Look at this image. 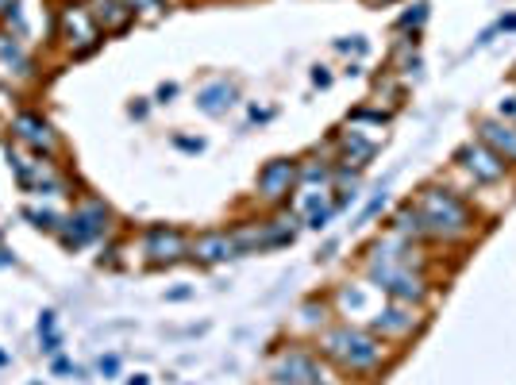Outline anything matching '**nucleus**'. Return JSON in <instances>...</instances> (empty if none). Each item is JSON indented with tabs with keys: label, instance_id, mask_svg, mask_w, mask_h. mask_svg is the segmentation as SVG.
Returning a JSON list of instances; mask_svg holds the SVG:
<instances>
[{
	"label": "nucleus",
	"instance_id": "5",
	"mask_svg": "<svg viewBox=\"0 0 516 385\" xmlns=\"http://www.w3.org/2000/svg\"><path fill=\"white\" fill-rule=\"evenodd\" d=\"M108 220H112V212H108V204H101V201H81L77 208L65 216V224H62V247H70V251H77V247H85V243H93V239H101L104 232H108Z\"/></svg>",
	"mask_w": 516,
	"mask_h": 385
},
{
	"label": "nucleus",
	"instance_id": "15",
	"mask_svg": "<svg viewBox=\"0 0 516 385\" xmlns=\"http://www.w3.org/2000/svg\"><path fill=\"white\" fill-rule=\"evenodd\" d=\"M370 324H374V332L389 335V339H401V335H408V332L416 327V316L393 301V305H386V308H378V313H374Z\"/></svg>",
	"mask_w": 516,
	"mask_h": 385
},
{
	"label": "nucleus",
	"instance_id": "2",
	"mask_svg": "<svg viewBox=\"0 0 516 385\" xmlns=\"http://www.w3.org/2000/svg\"><path fill=\"white\" fill-rule=\"evenodd\" d=\"M416 216H420L424 235H436V239H462L474 227L470 208L462 204V196L451 189H439V185H428L416 196Z\"/></svg>",
	"mask_w": 516,
	"mask_h": 385
},
{
	"label": "nucleus",
	"instance_id": "26",
	"mask_svg": "<svg viewBox=\"0 0 516 385\" xmlns=\"http://www.w3.org/2000/svg\"><path fill=\"white\" fill-rule=\"evenodd\" d=\"M177 146H182V151H204L201 139H177Z\"/></svg>",
	"mask_w": 516,
	"mask_h": 385
},
{
	"label": "nucleus",
	"instance_id": "18",
	"mask_svg": "<svg viewBox=\"0 0 516 385\" xmlns=\"http://www.w3.org/2000/svg\"><path fill=\"white\" fill-rule=\"evenodd\" d=\"M39 343H43V355L58 358V351H62V335H58V332H46V335H39Z\"/></svg>",
	"mask_w": 516,
	"mask_h": 385
},
{
	"label": "nucleus",
	"instance_id": "6",
	"mask_svg": "<svg viewBox=\"0 0 516 385\" xmlns=\"http://www.w3.org/2000/svg\"><path fill=\"white\" fill-rule=\"evenodd\" d=\"M266 378H270V385H324V370L308 351L285 347L270 358Z\"/></svg>",
	"mask_w": 516,
	"mask_h": 385
},
{
	"label": "nucleus",
	"instance_id": "12",
	"mask_svg": "<svg viewBox=\"0 0 516 385\" xmlns=\"http://www.w3.org/2000/svg\"><path fill=\"white\" fill-rule=\"evenodd\" d=\"M478 143H486L505 166L516 162V127L505 124V120H482L478 124Z\"/></svg>",
	"mask_w": 516,
	"mask_h": 385
},
{
	"label": "nucleus",
	"instance_id": "19",
	"mask_svg": "<svg viewBox=\"0 0 516 385\" xmlns=\"http://www.w3.org/2000/svg\"><path fill=\"white\" fill-rule=\"evenodd\" d=\"M382 208H386V193H378V196H374L370 204H366V208H363V216H358V224H370V220L378 216Z\"/></svg>",
	"mask_w": 516,
	"mask_h": 385
},
{
	"label": "nucleus",
	"instance_id": "21",
	"mask_svg": "<svg viewBox=\"0 0 516 385\" xmlns=\"http://www.w3.org/2000/svg\"><path fill=\"white\" fill-rule=\"evenodd\" d=\"M116 370H120V358L116 355L101 358V374H104V378H116Z\"/></svg>",
	"mask_w": 516,
	"mask_h": 385
},
{
	"label": "nucleus",
	"instance_id": "16",
	"mask_svg": "<svg viewBox=\"0 0 516 385\" xmlns=\"http://www.w3.org/2000/svg\"><path fill=\"white\" fill-rule=\"evenodd\" d=\"M235 104V85L232 81H212L196 93V108L208 112V116H224L227 108Z\"/></svg>",
	"mask_w": 516,
	"mask_h": 385
},
{
	"label": "nucleus",
	"instance_id": "32",
	"mask_svg": "<svg viewBox=\"0 0 516 385\" xmlns=\"http://www.w3.org/2000/svg\"><path fill=\"white\" fill-rule=\"evenodd\" d=\"M0 4H8V0H0Z\"/></svg>",
	"mask_w": 516,
	"mask_h": 385
},
{
	"label": "nucleus",
	"instance_id": "30",
	"mask_svg": "<svg viewBox=\"0 0 516 385\" xmlns=\"http://www.w3.org/2000/svg\"><path fill=\"white\" fill-rule=\"evenodd\" d=\"M127 385H146V378H131Z\"/></svg>",
	"mask_w": 516,
	"mask_h": 385
},
{
	"label": "nucleus",
	"instance_id": "3",
	"mask_svg": "<svg viewBox=\"0 0 516 385\" xmlns=\"http://www.w3.org/2000/svg\"><path fill=\"white\" fill-rule=\"evenodd\" d=\"M4 154H8V166H12L20 189H27L35 196H58V193H65V177L54 170V162L46 158V154L23 151L15 139H8V143H4Z\"/></svg>",
	"mask_w": 516,
	"mask_h": 385
},
{
	"label": "nucleus",
	"instance_id": "13",
	"mask_svg": "<svg viewBox=\"0 0 516 385\" xmlns=\"http://www.w3.org/2000/svg\"><path fill=\"white\" fill-rule=\"evenodd\" d=\"M89 15L96 20V27L104 31V35H112V31H124L131 23V15H135V8L127 4V0H85Z\"/></svg>",
	"mask_w": 516,
	"mask_h": 385
},
{
	"label": "nucleus",
	"instance_id": "24",
	"mask_svg": "<svg viewBox=\"0 0 516 385\" xmlns=\"http://www.w3.org/2000/svg\"><path fill=\"white\" fill-rule=\"evenodd\" d=\"M335 46H339V51H355V54H363V51H366V43H363V39H355V43H343V39H339Z\"/></svg>",
	"mask_w": 516,
	"mask_h": 385
},
{
	"label": "nucleus",
	"instance_id": "23",
	"mask_svg": "<svg viewBox=\"0 0 516 385\" xmlns=\"http://www.w3.org/2000/svg\"><path fill=\"white\" fill-rule=\"evenodd\" d=\"M46 332H54V313H43V316H39V335H46Z\"/></svg>",
	"mask_w": 516,
	"mask_h": 385
},
{
	"label": "nucleus",
	"instance_id": "7",
	"mask_svg": "<svg viewBox=\"0 0 516 385\" xmlns=\"http://www.w3.org/2000/svg\"><path fill=\"white\" fill-rule=\"evenodd\" d=\"M8 127H12V139H15V143L27 146V151L46 154V158L58 151V131L46 124L43 116H35V112H15Z\"/></svg>",
	"mask_w": 516,
	"mask_h": 385
},
{
	"label": "nucleus",
	"instance_id": "27",
	"mask_svg": "<svg viewBox=\"0 0 516 385\" xmlns=\"http://www.w3.org/2000/svg\"><path fill=\"white\" fill-rule=\"evenodd\" d=\"M185 297H193V289H185V285H182V289H170L166 293V301H185Z\"/></svg>",
	"mask_w": 516,
	"mask_h": 385
},
{
	"label": "nucleus",
	"instance_id": "11",
	"mask_svg": "<svg viewBox=\"0 0 516 385\" xmlns=\"http://www.w3.org/2000/svg\"><path fill=\"white\" fill-rule=\"evenodd\" d=\"M31 77H35V65H31L27 51H23L20 35L0 31V81L20 85V81H31Z\"/></svg>",
	"mask_w": 516,
	"mask_h": 385
},
{
	"label": "nucleus",
	"instance_id": "17",
	"mask_svg": "<svg viewBox=\"0 0 516 385\" xmlns=\"http://www.w3.org/2000/svg\"><path fill=\"white\" fill-rule=\"evenodd\" d=\"M23 216L35 227H43V232H62V224H65L58 212H51V208H23Z\"/></svg>",
	"mask_w": 516,
	"mask_h": 385
},
{
	"label": "nucleus",
	"instance_id": "28",
	"mask_svg": "<svg viewBox=\"0 0 516 385\" xmlns=\"http://www.w3.org/2000/svg\"><path fill=\"white\" fill-rule=\"evenodd\" d=\"M313 81H316V85H320V89H324V85H332V77H327L324 70H316V73H313Z\"/></svg>",
	"mask_w": 516,
	"mask_h": 385
},
{
	"label": "nucleus",
	"instance_id": "20",
	"mask_svg": "<svg viewBox=\"0 0 516 385\" xmlns=\"http://www.w3.org/2000/svg\"><path fill=\"white\" fill-rule=\"evenodd\" d=\"M301 177H305V182H320V185H324V182H327V177H332V174H327L324 166H313V162H308V166L301 170Z\"/></svg>",
	"mask_w": 516,
	"mask_h": 385
},
{
	"label": "nucleus",
	"instance_id": "25",
	"mask_svg": "<svg viewBox=\"0 0 516 385\" xmlns=\"http://www.w3.org/2000/svg\"><path fill=\"white\" fill-rule=\"evenodd\" d=\"M170 96H177V85H174V81H166V85H158V101H170Z\"/></svg>",
	"mask_w": 516,
	"mask_h": 385
},
{
	"label": "nucleus",
	"instance_id": "29",
	"mask_svg": "<svg viewBox=\"0 0 516 385\" xmlns=\"http://www.w3.org/2000/svg\"><path fill=\"white\" fill-rule=\"evenodd\" d=\"M8 262H12V255H8V251H0V266H8Z\"/></svg>",
	"mask_w": 516,
	"mask_h": 385
},
{
	"label": "nucleus",
	"instance_id": "22",
	"mask_svg": "<svg viewBox=\"0 0 516 385\" xmlns=\"http://www.w3.org/2000/svg\"><path fill=\"white\" fill-rule=\"evenodd\" d=\"M54 374H73V378H81V370L73 362H65V358H54Z\"/></svg>",
	"mask_w": 516,
	"mask_h": 385
},
{
	"label": "nucleus",
	"instance_id": "8",
	"mask_svg": "<svg viewBox=\"0 0 516 385\" xmlns=\"http://www.w3.org/2000/svg\"><path fill=\"white\" fill-rule=\"evenodd\" d=\"M189 251V239H185L177 227H166V224H154V227H146V235H143V255L151 266H170V262H177Z\"/></svg>",
	"mask_w": 516,
	"mask_h": 385
},
{
	"label": "nucleus",
	"instance_id": "1",
	"mask_svg": "<svg viewBox=\"0 0 516 385\" xmlns=\"http://www.w3.org/2000/svg\"><path fill=\"white\" fill-rule=\"evenodd\" d=\"M320 351L347 374H370V370H378L382 358H386V343H382L378 335L355 327V324L327 327L320 335Z\"/></svg>",
	"mask_w": 516,
	"mask_h": 385
},
{
	"label": "nucleus",
	"instance_id": "14",
	"mask_svg": "<svg viewBox=\"0 0 516 385\" xmlns=\"http://www.w3.org/2000/svg\"><path fill=\"white\" fill-rule=\"evenodd\" d=\"M189 251H193V258H201V262H224V258L239 255V243L227 232H204L189 243Z\"/></svg>",
	"mask_w": 516,
	"mask_h": 385
},
{
	"label": "nucleus",
	"instance_id": "10",
	"mask_svg": "<svg viewBox=\"0 0 516 385\" xmlns=\"http://www.w3.org/2000/svg\"><path fill=\"white\" fill-rule=\"evenodd\" d=\"M455 158H458V166H462L478 185H493V182H501V177H505V162L497 158L486 143H466Z\"/></svg>",
	"mask_w": 516,
	"mask_h": 385
},
{
	"label": "nucleus",
	"instance_id": "9",
	"mask_svg": "<svg viewBox=\"0 0 516 385\" xmlns=\"http://www.w3.org/2000/svg\"><path fill=\"white\" fill-rule=\"evenodd\" d=\"M297 177H301V166H297L293 158H274V162H266V166L258 170V196H262V201H270V204L285 201V196H289V189L297 185Z\"/></svg>",
	"mask_w": 516,
	"mask_h": 385
},
{
	"label": "nucleus",
	"instance_id": "4",
	"mask_svg": "<svg viewBox=\"0 0 516 385\" xmlns=\"http://www.w3.org/2000/svg\"><path fill=\"white\" fill-rule=\"evenodd\" d=\"M54 31H58V39L65 43V51L73 54V58H85L89 51H96L104 39V31L96 27V20L89 15L85 0L81 4H65L58 12V23H54Z\"/></svg>",
	"mask_w": 516,
	"mask_h": 385
},
{
	"label": "nucleus",
	"instance_id": "31",
	"mask_svg": "<svg viewBox=\"0 0 516 385\" xmlns=\"http://www.w3.org/2000/svg\"><path fill=\"white\" fill-rule=\"evenodd\" d=\"M0 366H8V355H4V351H0Z\"/></svg>",
	"mask_w": 516,
	"mask_h": 385
}]
</instances>
